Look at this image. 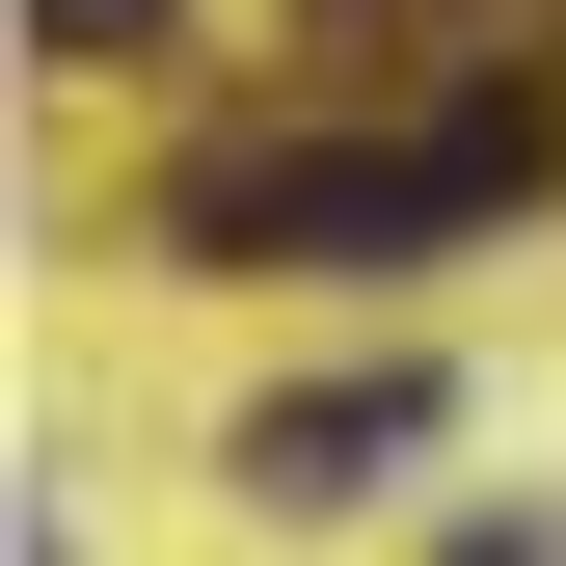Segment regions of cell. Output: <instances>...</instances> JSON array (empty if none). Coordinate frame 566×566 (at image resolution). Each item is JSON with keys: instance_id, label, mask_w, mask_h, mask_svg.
Here are the masks:
<instances>
[{"instance_id": "6da1fadb", "label": "cell", "mask_w": 566, "mask_h": 566, "mask_svg": "<svg viewBox=\"0 0 566 566\" xmlns=\"http://www.w3.org/2000/svg\"><path fill=\"white\" fill-rule=\"evenodd\" d=\"M378 459H432V378H324V405H270V432H243V485H270V513H350Z\"/></svg>"}, {"instance_id": "7a4b0ae2", "label": "cell", "mask_w": 566, "mask_h": 566, "mask_svg": "<svg viewBox=\"0 0 566 566\" xmlns=\"http://www.w3.org/2000/svg\"><path fill=\"white\" fill-rule=\"evenodd\" d=\"M28 28H54V54H135V28H163V0H28Z\"/></svg>"}]
</instances>
